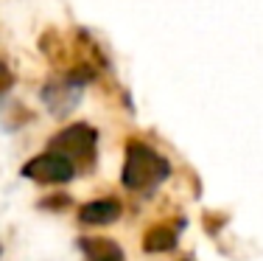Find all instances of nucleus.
I'll return each instance as SVG.
<instances>
[{
	"mask_svg": "<svg viewBox=\"0 0 263 261\" xmlns=\"http://www.w3.org/2000/svg\"><path fill=\"white\" fill-rule=\"evenodd\" d=\"M171 174V166L162 158L160 152H154L152 146L135 144L126 146V163H123V185L129 191H137V194H146V191H154L162 180Z\"/></svg>",
	"mask_w": 263,
	"mask_h": 261,
	"instance_id": "f257e3e1",
	"label": "nucleus"
},
{
	"mask_svg": "<svg viewBox=\"0 0 263 261\" xmlns=\"http://www.w3.org/2000/svg\"><path fill=\"white\" fill-rule=\"evenodd\" d=\"M23 177L34 180V183H67V180L76 177V163H73L67 154L56 152V149H48L45 154H36L34 160H28L23 166Z\"/></svg>",
	"mask_w": 263,
	"mask_h": 261,
	"instance_id": "f03ea898",
	"label": "nucleus"
},
{
	"mask_svg": "<svg viewBox=\"0 0 263 261\" xmlns=\"http://www.w3.org/2000/svg\"><path fill=\"white\" fill-rule=\"evenodd\" d=\"M96 129L87 127V124H73L67 127L65 132H59L56 138L51 141V149L56 152L67 154L73 163H92L96 160Z\"/></svg>",
	"mask_w": 263,
	"mask_h": 261,
	"instance_id": "7ed1b4c3",
	"label": "nucleus"
},
{
	"mask_svg": "<svg viewBox=\"0 0 263 261\" xmlns=\"http://www.w3.org/2000/svg\"><path fill=\"white\" fill-rule=\"evenodd\" d=\"M121 214H123V208L115 197H101V200L81 205L79 222L81 225H112V222L121 219Z\"/></svg>",
	"mask_w": 263,
	"mask_h": 261,
	"instance_id": "20e7f679",
	"label": "nucleus"
},
{
	"mask_svg": "<svg viewBox=\"0 0 263 261\" xmlns=\"http://www.w3.org/2000/svg\"><path fill=\"white\" fill-rule=\"evenodd\" d=\"M79 245L84 250L87 261H126L123 258V250L109 239H81Z\"/></svg>",
	"mask_w": 263,
	"mask_h": 261,
	"instance_id": "39448f33",
	"label": "nucleus"
},
{
	"mask_svg": "<svg viewBox=\"0 0 263 261\" xmlns=\"http://www.w3.org/2000/svg\"><path fill=\"white\" fill-rule=\"evenodd\" d=\"M174 245H177V233L165 225L152 228V231L146 233V239H143V250L146 253H165V250H171Z\"/></svg>",
	"mask_w": 263,
	"mask_h": 261,
	"instance_id": "423d86ee",
	"label": "nucleus"
},
{
	"mask_svg": "<svg viewBox=\"0 0 263 261\" xmlns=\"http://www.w3.org/2000/svg\"><path fill=\"white\" fill-rule=\"evenodd\" d=\"M0 71H3V67H0Z\"/></svg>",
	"mask_w": 263,
	"mask_h": 261,
	"instance_id": "0eeeda50",
	"label": "nucleus"
}]
</instances>
